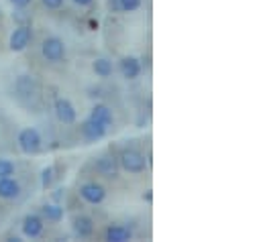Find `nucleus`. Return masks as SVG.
Returning a JSON list of instances; mask_svg holds the SVG:
<instances>
[{"label": "nucleus", "mask_w": 263, "mask_h": 242, "mask_svg": "<svg viewBox=\"0 0 263 242\" xmlns=\"http://www.w3.org/2000/svg\"><path fill=\"white\" fill-rule=\"evenodd\" d=\"M94 167H96V171H98L100 175H104V177H119V169H121L119 159H115L112 155H102V157H98Z\"/></svg>", "instance_id": "1a4fd4ad"}, {"label": "nucleus", "mask_w": 263, "mask_h": 242, "mask_svg": "<svg viewBox=\"0 0 263 242\" xmlns=\"http://www.w3.org/2000/svg\"><path fill=\"white\" fill-rule=\"evenodd\" d=\"M43 228H45V224H43L41 216H37V214L25 216V220H23V234L27 238H39L43 234Z\"/></svg>", "instance_id": "9d476101"}, {"label": "nucleus", "mask_w": 263, "mask_h": 242, "mask_svg": "<svg viewBox=\"0 0 263 242\" xmlns=\"http://www.w3.org/2000/svg\"><path fill=\"white\" fill-rule=\"evenodd\" d=\"M41 2H43V6L49 8V10H58V8L64 6V0H41Z\"/></svg>", "instance_id": "412c9836"}, {"label": "nucleus", "mask_w": 263, "mask_h": 242, "mask_svg": "<svg viewBox=\"0 0 263 242\" xmlns=\"http://www.w3.org/2000/svg\"><path fill=\"white\" fill-rule=\"evenodd\" d=\"M10 2H12V6H14V8H27L33 0H10Z\"/></svg>", "instance_id": "4be33fe9"}, {"label": "nucleus", "mask_w": 263, "mask_h": 242, "mask_svg": "<svg viewBox=\"0 0 263 242\" xmlns=\"http://www.w3.org/2000/svg\"><path fill=\"white\" fill-rule=\"evenodd\" d=\"M14 94L21 102H27V104H33L39 94H41V88H39V82L29 75V73H21L14 82Z\"/></svg>", "instance_id": "f257e3e1"}, {"label": "nucleus", "mask_w": 263, "mask_h": 242, "mask_svg": "<svg viewBox=\"0 0 263 242\" xmlns=\"http://www.w3.org/2000/svg\"><path fill=\"white\" fill-rule=\"evenodd\" d=\"M90 118L102 122L104 126H110V124L115 122V114H112V110H110L108 106H104V104H96V106L90 110Z\"/></svg>", "instance_id": "2eb2a0df"}, {"label": "nucleus", "mask_w": 263, "mask_h": 242, "mask_svg": "<svg viewBox=\"0 0 263 242\" xmlns=\"http://www.w3.org/2000/svg\"><path fill=\"white\" fill-rule=\"evenodd\" d=\"M31 39H33V29H31V25H29V23H25V25H18V27L12 31V35H10V41H8V45H10V51H14V53H21V51H25V49L29 47Z\"/></svg>", "instance_id": "39448f33"}, {"label": "nucleus", "mask_w": 263, "mask_h": 242, "mask_svg": "<svg viewBox=\"0 0 263 242\" xmlns=\"http://www.w3.org/2000/svg\"><path fill=\"white\" fill-rule=\"evenodd\" d=\"M73 2H76V4H80V6H90L94 0H73Z\"/></svg>", "instance_id": "b1692460"}, {"label": "nucleus", "mask_w": 263, "mask_h": 242, "mask_svg": "<svg viewBox=\"0 0 263 242\" xmlns=\"http://www.w3.org/2000/svg\"><path fill=\"white\" fill-rule=\"evenodd\" d=\"M16 143H18V149L25 153V155H35L41 151V145H43V138L39 134L37 128H23L16 136Z\"/></svg>", "instance_id": "7ed1b4c3"}, {"label": "nucleus", "mask_w": 263, "mask_h": 242, "mask_svg": "<svg viewBox=\"0 0 263 242\" xmlns=\"http://www.w3.org/2000/svg\"><path fill=\"white\" fill-rule=\"evenodd\" d=\"M92 69H94V73H96L98 77H102V79L110 77V75H112V71H115V67H112V61L104 59V57H98V59H94V63H92Z\"/></svg>", "instance_id": "dca6fc26"}, {"label": "nucleus", "mask_w": 263, "mask_h": 242, "mask_svg": "<svg viewBox=\"0 0 263 242\" xmlns=\"http://www.w3.org/2000/svg\"><path fill=\"white\" fill-rule=\"evenodd\" d=\"M104 238L108 242H129L133 238V232L123 224H110L104 232Z\"/></svg>", "instance_id": "f8f14e48"}, {"label": "nucleus", "mask_w": 263, "mask_h": 242, "mask_svg": "<svg viewBox=\"0 0 263 242\" xmlns=\"http://www.w3.org/2000/svg\"><path fill=\"white\" fill-rule=\"evenodd\" d=\"M41 55L49 63H60L66 59V43L60 37H47L41 43Z\"/></svg>", "instance_id": "20e7f679"}, {"label": "nucleus", "mask_w": 263, "mask_h": 242, "mask_svg": "<svg viewBox=\"0 0 263 242\" xmlns=\"http://www.w3.org/2000/svg\"><path fill=\"white\" fill-rule=\"evenodd\" d=\"M121 73L125 79H137L141 75V63L137 57H123L121 59Z\"/></svg>", "instance_id": "4468645a"}, {"label": "nucleus", "mask_w": 263, "mask_h": 242, "mask_svg": "<svg viewBox=\"0 0 263 242\" xmlns=\"http://www.w3.org/2000/svg\"><path fill=\"white\" fill-rule=\"evenodd\" d=\"M141 4H143V0H119V6L123 12H135L141 8Z\"/></svg>", "instance_id": "a211bd4d"}, {"label": "nucleus", "mask_w": 263, "mask_h": 242, "mask_svg": "<svg viewBox=\"0 0 263 242\" xmlns=\"http://www.w3.org/2000/svg\"><path fill=\"white\" fill-rule=\"evenodd\" d=\"M108 6H110V8H115V10H121V6H119V0H108Z\"/></svg>", "instance_id": "5701e85b"}, {"label": "nucleus", "mask_w": 263, "mask_h": 242, "mask_svg": "<svg viewBox=\"0 0 263 242\" xmlns=\"http://www.w3.org/2000/svg\"><path fill=\"white\" fill-rule=\"evenodd\" d=\"M106 128L108 126H104L102 122L94 120V118H86V120L80 124V130L84 134V138L90 140V143H96V140L104 138L106 136Z\"/></svg>", "instance_id": "0eeeda50"}, {"label": "nucleus", "mask_w": 263, "mask_h": 242, "mask_svg": "<svg viewBox=\"0 0 263 242\" xmlns=\"http://www.w3.org/2000/svg\"><path fill=\"white\" fill-rule=\"evenodd\" d=\"M53 110H55V116L62 124H73L78 120V112L67 98H58L53 104Z\"/></svg>", "instance_id": "6e6552de"}, {"label": "nucleus", "mask_w": 263, "mask_h": 242, "mask_svg": "<svg viewBox=\"0 0 263 242\" xmlns=\"http://www.w3.org/2000/svg\"><path fill=\"white\" fill-rule=\"evenodd\" d=\"M41 212H43V216H45L47 220H51V222L64 220V208L58 206V204H45V206L41 208Z\"/></svg>", "instance_id": "f3484780"}, {"label": "nucleus", "mask_w": 263, "mask_h": 242, "mask_svg": "<svg viewBox=\"0 0 263 242\" xmlns=\"http://www.w3.org/2000/svg\"><path fill=\"white\" fill-rule=\"evenodd\" d=\"M119 165H121L127 173L137 175V173H143V171L147 169V159H145V155H143L141 151L127 147V149H123L121 155H119Z\"/></svg>", "instance_id": "f03ea898"}, {"label": "nucleus", "mask_w": 263, "mask_h": 242, "mask_svg": "<svg viewBox=\"0 0 263 242\" xmlns=\"http://www.w3.org/2000/svg\"><path fill=\"white\" fill-rule=\"evenodd\" d=\"M23 187L12 175L10 177H0V199H16L21 195Z\"/></svg>", "instance_id": "9b49d317"}, {"label": "nucleus", "mask_w": 263, "mask_h": 242, "mask_svg": "<svg viewBox=\"0 0 263 242\" xmlns=\"http://www.w3.org/2000/svg\"><path fill=\"white\" fill-rule=\"evenodd\" d=\"M51 183H53V167H45L41 171V185H43V189H49Z\"/></svg>", "instance_id": "aec40b11"}, {"label": "nucleus", "mask_w": 263, "mask_h": 242, "mask_svg": "<svg viewBox=\"0 0 263 242\" xmlns=\"http://www.w3.org/2000/svg\"><path fill=\"white\" fill-rule=\"evenodd\" d=\"M80 197L86 201V204H92V206H100L104 199H106V189L104 185L96 182H86L80 185Z\"/></svg>", "instance_id": "423d86ee"}, {"label": "nucleus", "mask_w": 263, "mask_h": 242, "mask_svg": "<svg viewBox=\"0 0 263 242\" xmlns=\"http://www.w3.org/2000/svg\"><path fill=\"white\" fill-rule=\"evenodd\" d=\"M71 226L80 238H90L94 234V220L90 216H76Z\"/></svg>", "instance_id": "ddd939ff"}, {"label": "nucleus", "mask_w": 263, "mask_h": 242, "mask_svg": "<svg viewBox=\"0 0 263 242\" xmlns=\"http://www.w3.org/2000/svg\"><path fill=\"white\" fill-rule=\"evenodd\" d=\"M14 163L8 161V159H0V177H10L14 175Z\"/></svg>", "instance_id": "6ab92c4d"}]
</instances>
